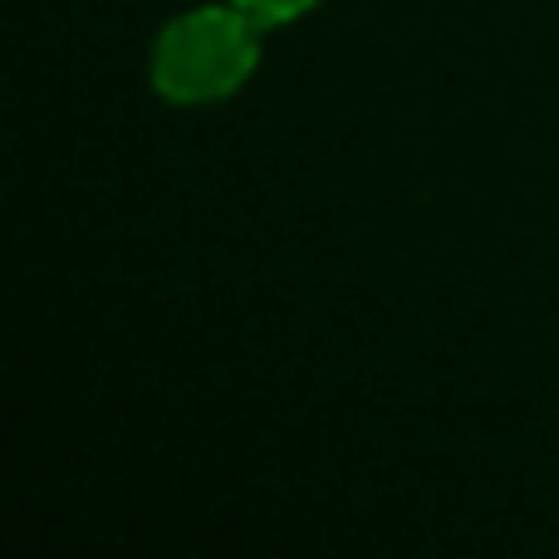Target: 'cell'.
<instances>
[{
    "mask_svg": "<svg viewBox=\"0 0 559 559\" xmlns=\"http://www.w3.org/2000/svg\"><path fill=\"white\" fill-rule=\"evenodd\" d=\"M261 20L241 5H197L167 20L153 45V88L177 108H206L241 94L261 64Z\"/></svg>",
    "mask_w": 559,
    "mask_h": 559,
    "instance_id": "cell-1",
    "label": "cell"
},
{
    "mask_svg": "<svg viewBox=\"0 0 559 559\" xmlns=\"http://www.w3.org/2000/svg\"><path fill=\"white\" fill-rule=\"evenodd\" d=\"M231 5H241L251 20H261L265 29L271 25H289V20L309 15L314 5H324V0H231Z\"/></svg>",
    "mask_w": 559,
    "mask_h": 559,
    "instance_id": "cell-2",
    "label": "cell"
}]
</instances>
